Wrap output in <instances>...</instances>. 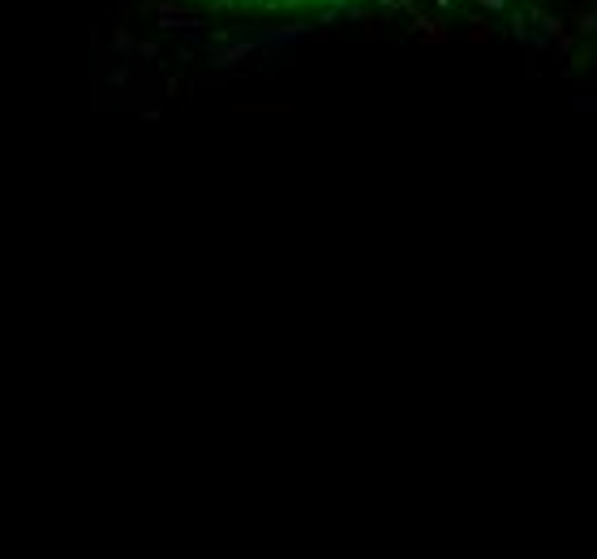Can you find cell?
<instances>
[{"mask_svg":"<svg viewBox=\"0 0 597 559\" xmlns=\"http://www.w3.org/2000/svg\"><path fill=\"white\" fill-rule=\"evenodd\" d=\"M134 52L185 69H232L348 35L481 43L576 65L585 26L563 0H117Z\"/></svg>","mask_w":597,"mask_h":559,"instance_id":"obj_1","label":"cell"}]
</instances>
